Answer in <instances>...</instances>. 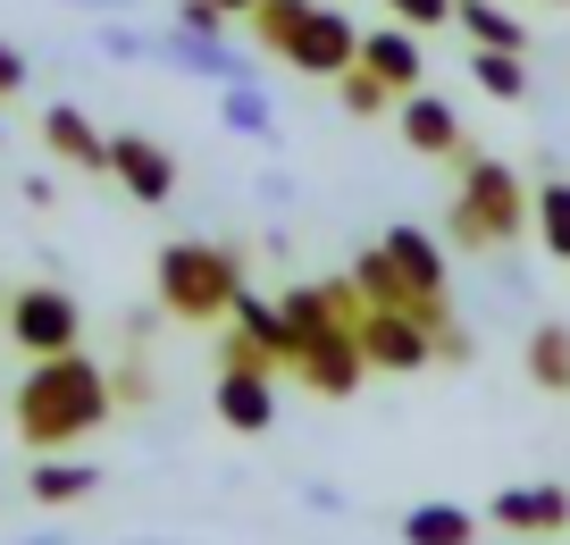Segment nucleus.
<instances>
[{
  "label": "nucleus",
  "instance_id": "obj_1",
  "mask_svg": "<svg viewBox=\"0 0 570 545\" xmlns=\"http://www.w3.org/2000/svg\"><path fill=\"white\" fill-rule=\"evenodd\" d=\"M9 411H18V445H35V454H68L76 437H92V428L118 411V378L76 344V352L35 361V370L18 378V395H9Z\"/></svg>",
  "mask_w": 570,
  "mask_h": 545
},
{
  "label": "nucleus",
  "instance_id": "obj_2",
  "mask_svg": "<svg viewBox=\"0 0 570 545\" xmlns=\"http://www.w3.org/2000/svg\"><path fill=\"white\" fill-rule=\"evenodd\" d=\"M151 294H160L168 319L210 328V319H227L235 294H244V252H235V244H202V235H177V244H160V261H151Z\"/></svg>",
  "mask_w": 570,
  "mask_h": 545
},
{
  "label": "nucleus",
  "instance_id": "obj_3",
  "mask_svg": "<svg viewBox=\"0 0 570 545\" xmlns=\"http://www.w3.org/2000/svg\"><path fill=\"white\" fill-rule=\"evenodd\" d=\"M529 185H520L503 159H487V152H470L462 159V185H453V202H445V244H462V252H503V244H520V227H529Z\"/></svg>",
  "mask_w": 570,
  "mask_h": 545
},
{
  "label": "nucleus",
  "instance_id": "obj_4",
  "mask_svg": "<svg viewBox=\"0 0 570 545\" xmlns=\"http://www.w3.org/2000/svg\"><path fill=\"white\" fill-rule=\"evenodd\" d=\"M0 328H9V344H18L26 361H51V352L85 344V302L42 278V285H18V294L0 302Z\"/></svg>",
  "mask_w": 570,
  "mask_h": 545
},
{
  "label": "nucleus",
  "instance_id": "obj_5",
  "mask_svg": "<svg viewBox=\"0 0 570 545\" xmlns=\"http://www.w3.org/2000/svg\"><path fill=\"white\" fill-rule=\"evenodd\" d=\"M285 68L336 85L344 68H361V26L344 18V9H327V0H311V18L294 26V42H285Z\"/></svg>",
  "mask_w": 570,
  "mask_h": 545
},
{
  "label": "nucleus",
  "instance_id": "obj_6",
  "mask_svg": "<svg viewBox=\"0 0 570 545\" xmlns=\"http://www.w3.org/2000/svg\"><path fill=\"white\" fill-rule=\"evenodd\" d=\"M109 176L126 185V202H142V211H160V202H177V152H168L160 135H109Z\"/></svg>",
  "mask_w": 570,
  "mask_h": 545
},
{
  "label": "nucleus",
  "instance_id": "obj_7",
  "mask_svg": "<svg viewBox=\"0 0 570 545\" xmlns=\"http://www.w3.org/2000/svg\"><path fill=\"white\" fill-rule=\"evenodd\" d=\"M353 335H361V352H370V370H386V378H420L428 361H436V335H428L411 311H377L370 302Z\"/></svg>",
  "mask_w": 570,
  "mask_h": 545
},
{
  "label": "nucleus",
  "instance_id": "obj_8",
  "mask_svg": "<svg viewBox=\"0 0 570 545\" xmlns=\"http://www.w3.org/2000/svg\"><path fill=\"white\" fill-rule=\"evenodd\" d=\"M151 68H177V76H202V85H252V51H235L227 35H185V26H160V59Z\"/></svg>",
  "mask_w": 570,
  "mask_h": 545
},
{
  "label": "nucleus",
  "instance_id": "obj_9",
  "mask_svg": "<svg viewBox=\"0 0 570 545\" xmlns=\"http://www.w3.org/2000/svg\"><path fill=\"white\" fill-rule=\"evenodd\" d=\"M294 378H303L311 395H327V403H344V395H361V378H370V352H361L353 328H327V335H311V344L294 352Z\"/></svg>",
  "mask_w": 570,
  "mask_h": 545
},
{
  "label": "nucleus",
  "instance_id": "obj_10",
  "mask_svg": "<svg viewBox=\"0 0 570 545\" xmlns=\"http://www.w3.org/2000/svg\"><path fill=\"white\" fill-rule=\"evenodd\" d=\"M394 135L411 143V152L420 159H453V168H462L470 159V135H462V109L453 101H436V93H403V101H394Z\"/></svg>",
  "mask_w": 570,
  "mask_h": 545
},
{
  "label": "nucleus",
  "instance_id": "obj_11",
  "mask_svg": "<svg viewBox=\"0 0 570 545\" xmlns=\"http://www.w3.org/2000/svg\"><path fill=\"white\" fill-rule=\"evenodd\" d=\"M487 520H495L503 537H570V487H553V478H537V487H495Z\"/></svg>",
  "mask_w": 570,
  "mask_h": 545
},
{
  "label": "nucleus",
  "instance_id": "obj_12",
  "mask_svg": "<svg viewBox=\"0 0 570 545\" xmlns=\"http://www.w3.org/2000/svg\"><path fill=\"white\" fill-rule=\"evenodd\" d=\"M210 411L235 437H268V428H277V370H218Z\"/></svg>",
  "mask_w": 570,
  "mask_h": 545
},
{
  "label": "nucleus",
  "instance_id": "obj_13",
  "mask_svg": "<svg viewBox=\"0 0 570 545\" xmlns=\"http://www.w3.org/2000/svg\"><path fill=\"white\" fill-rule=\"evenodd\" d=\"M377 252L394 261V278H403L420 302H445V278H453V269H445V244H436L428 227H386V235H377Z\"/></svg>",
  "mask_w": 570,
  "mask_h": 545
},
{
  "label": "nucleus",
  "instance_id": "obj_14",
  "mask_svg": "<svg viewBox=\"0 0 570 545\" xmlns=\"http://www.w3.org/2000/svg\"><path fill=\"white\" fill-rule=\"evenodd\" d=\"M42 143H51V159H68V168L109 176V135H101L76 101H51V109H42Z\"/></svg>",
  "mask_w": 570,
  "mask_h": 545
},
{
  "label": "nucleus",
  "instance_id": "obj_15",
  "mask_svg": "<svg viewBox=\"0 0 570 545\" xmlns=\"http://www.w3.org/2000/svg\"><path fill=\"white\" fill-rule=\"evenodd\" d=\"M361 68H377L394 93H420V76H428V51H420V35H411L403 18H386L377 35H361Z\"/></svg>",
  "mask_w": 570,
  "mask_h": 545
},
{
  "label": "nucleus",
  "instance_id": "obj_16",
  "mask_svg": "<svg viewBox=\"0 0 570 545\" xmlns=\"http://www.w3.org/2000/svg\"><path fill=\"white\" fill-rule=\"evenodd\" d=\"M394 537H403V545H479V512L428 495V504H411L403 520H394Z\"/></svg>",
  "mask_w": 570,
  "mask_h": 545
},
{
  "label": "nucleus",
  "instance_id": "obj_17",
  "mask_svg": "<svg viewBox=\"0 0 570 545\" xmlns=\"http://www.w3.org/2000/svg\"><path fill=\"white\" fill-rule=\"evenodd\" d=\"M26 495H35L42 512H68V504H85V495H101V470H92V461H68V454H42L35 470H26Z\"/></svg>",
  "mask_w": 570,
  "mask_h": 545
},
{
  "label": "nucleus",
  "instance_id": "obj_18",
  "mask_svg": "<svg viewBox=\"0 0 570 545\" xmlns=\"http://www.w3.org/2000/svg\"><path fill=\"white\" fill-rule=\"evenodd\" d=\"M520 370H529V387H546V395H570V328H562V319L529 328V344H520Z\"/></svg>",
  "mask_w": 570,
  "mask_h": 545
},
{
  "label": "nucleus",
  "instance_id": "obj_19",
  "mask_svg": "<svg viewBox=\"0 0 570 545\" xmlns=\"http://www.w3.org/2000/svg\"><path fill=\"white\" fill-rule=\"evenodd\" d=\"M218 118L244 143H277V101L261 93V76H252V85H218Z\"/></svg>",
  "mask_w": 570,
  "mask_h": 545
},
{
  "label": "nucleus",
  "instance_id": "obj_20",
  "mask_svg": "<svg viewBox=\"0 0 570 545\" xmlns=\"http://www.w3.org/2000/svg\"><path fill=\"white\" fill-rule=\"evenodd\" d=\"M470 85H479L487 101H529V51H487V42H470Z\"/></svg>",
  "mask_w": 570,
  "mask_h": 545
},
{
  "label": "nucleus",
  "instance_id": "obj_21",
  "mask_svg": "<svg viewBox=\"0 0 570 545\" xmlns=\"http://www.w3.org/2000/svg\"><path fill=\"white\" fill-rule=\"evenodd\" d=\"M453 26L470 42H487V51H529V26L512 9H495V0H453Z\"/></svg>",
  "mask_w": 570,
  "mask_h": 545
},
{
  "label": "nucleus",
  "instance_id": "obj_22",
  "mask_svg": "<svg viewBox=\"0 0 570 545\" xmlns=\"http://www.w3.org/2000/svg\"><path fill=\"white\" fill-rule=\"evenodd\" d=\"M529 211H537V244H546L553 261H570V176H546L529 194Z\"/></svg>",
  "mask_w": 570,
  "mask_h": 545
},
{
  "label": "nucleus",
  "instance_id": "obj_23",
  "mask_svg": "<svg viewBox=\"0 0 570 545\" xmlns=\"http://www.w3.org/2000/svg\"><path fill=\"white\" fill-rule=\"evenodd\" d=\"M285 319H294V344H311V335H327V328H344L336 319V302H327V278H311V285H285Z\"/></svg>",
  "mask_w": 570,
  "mask_h": 545
},
{
  "label": "nucleus",
  "instance_id": "obj_24",
  "mask_svg": "<svg viewBox=\"0 0 570 545\" xmlns=\"http://www.w3.org/2000/svg\"><path fill=\"white\" fill-rule=\"evenodd\" d=\"M336 101H344V118H386L403 93H394L377 68H344V76H336Z\"/></svg>",
  "mask_w": 570,
  "mask_h": 545
},
{
  "label": "nucleus",
  "instance_id": "obj_25",
  "mask_svg": "<svg viewBox=\"0 0 570 545\" xmlns=\"http://www.w3.org/2000/svg\"><path fill=\"white\" fill-rule=\"evenodd\" d=\"M311 18V0H261V9H252V42H261V51L268 59H285V42H294V26H303Z\"/></svg>",
  "mask_w": 570,
  "mask_h": 545
},
{
  "label": "nucleus",
  "instance_id": "obj_26",
  "mask_svg": "<svg viewBox=\"0 0 570 545\" xmlns=\"http://www.w3.org/2000/svg\"><path fill=\"white\" fill-rule=\"evenodd\" d=\"M92 51L142 68V59H160V35H142V26H126V18H101V26H92Z\"/></svg>",
  "mask_w": 570,
  "mask_h": 545
},
{
  "label": "nucleus",
  "instance_id": "obj_27",
  "mask_svg": "<svg viewBox=\"0 0 570 545\" xmlns=\"http://www.w3.org/2000/svg\"><path fill=\"white\" fill-rule=\"evenodd\" d=\"M218 370H277V352H268L252 328H227L218 335Z\"/></svg>",
  "mask_w": 570,
  "mask_h": 545
},
{
  "label": "nucleus",
  "instance_id": "obj_28",
  "mask_svg": "<svg viewBox=\"0 0 570 545\" xmlns=\"http://www.w3.org/2000/svg\"><path fill=\"white\" fill-rule=\"evenodd\" d=\"M386 18H403L411 35H436V26H453V0H386Z\"/></svg>",
  "mask_w": 570,
  "mask_h": 545
},
{
  "label": "nucleus",
  "instance_id": "obj_29",
  "mask_svg": "<svg viewBox=\"0 0 570 545\" xmlns=\"http://www.w3.org/2000/svg\"><path fill=\"white\" fill-rule=\"evenodd\" d=\"M168 26H185V35H227V9H218V0H177V18H168Z\"/></svg>",
  "mask_w": 570,
  "mask_h": 545
},
{
  "label": "nucleus",
  "instance_id": "obj_30",
  "mask_svg": "<svg viewBox=\"0 0 570 545\" xmlns=\"http://www.w3.org/2000/svg\"><path fill=\"white\" fill-rule=\"evenodd\" d=\"M26 76H35V68H26V51H18V42H0V101H18Z\"/></svg>",
  "mask_w": 570,
  "mask_h": 545
},
{
  "label": "nucleus",
  "instance_id": "obj_31",
  "mask_svg": "<svg viewBox=\"0 0 570 545\" xmlns=\"http://www.w3.org/2000/svg\"><path fill=\"white\" fill-rule=\"evenodd\" d=\"M109 378H118V403H142V395H151V378H142L135 361H126V370H109Z\"/></svg>",
  "mask_w": 570,
  "mask_h": 545
},
{
  "label": "nucleus",
  "instance_id": "obj_32",
  "mask_svg": "<svg viewBox=\"0 0 570 545\" xmlns=\"http://www.w3.org/2000/svg\"><path fill=\"white\" fill-rule=\"evenodd\" d=\"M18 194H26V211H51V202H59V185H51V176H26Z\"/></svg>",
  "mask_w": 570,
  "mask_h": 545
},
{
  "label": "nucleus",
  "instance_id": "obj_33",
  "mask_svg": "<svg viewBox=\"0 0 570 545\" xmlns=\"http://www.w3.org/2000/svg\"><path fill=\"white\" fill-rule=\"evenodd\" d=\"M303 504H311V512H327V520H336V512H344V495H336V487H320V478H311V487H303Z\"/></svg>",
  "mask_w": 570,
  "mask_h": 545
},
{
  "label": "nucleus",
  "instance_id": "obj_34",
  "mask_svg": "<svg viewBox=\"0 0 570 545\" xmlns=\"http://www.w3.org/2000/svg\"><path fill=\"white\" fill-rule=\"evenodd\" d=\"M68 9H92V18H118V9H135V0H68Z\"/></svg>",
  "mask_w": 570,
  "mask_h": 545
},
{
  "label": "nucleus",
  "instance_id": "obj_35",
  "mask_svg": "<svg viewBox=\"0 0 570 545\" xmlns=\"http://www.w3.org/2000/svg\"><path fill=\"white\" fill-rule=\"evenodd\" d=\"M218 9H227V18H252V9H261V0H218Z\"/></svg>",
  "mask_w": 570,
  "mask_h": 545
},
{
  "label": "nucleus",
  "instance_id": "obj_36",
  "mask_svg": "<svg viewBox=\"0 0 570 545\" xmlns=\"http://www.w3.org/2000/svg\"><path fill=\"white\" fill-rule=\"evenodd\" d=\"M18 545H68V537H59V528H51V537H18Z\"/></svg>",
  "mask_w": 570,
  "mask_h": 545
},
{
  "label": "nucleus",
  "instance_id": "obj_37",
  "mask_svg": "<svg viewBox=\"0 0 570 545\" xmlns=\"http://www.w3.org/2000/svg\"><path fill=\"white\" fill-rule=\"evenodd\" d=\"M135 545H160V537H135Z\"/></svg>",
  "mask_w": 570,
  "mask_h": 545
}]
</instances>
